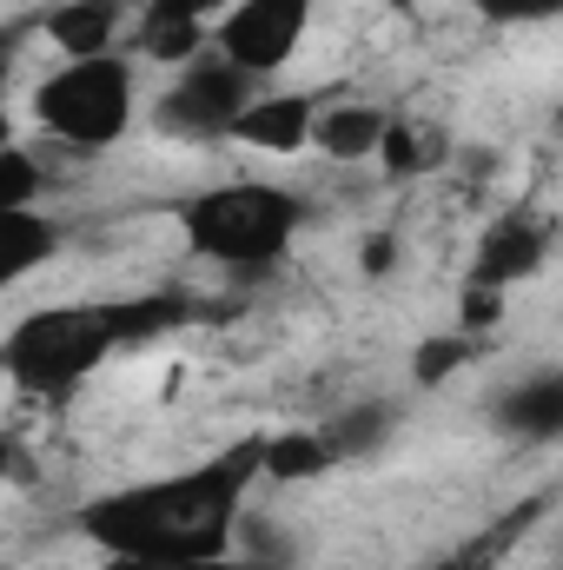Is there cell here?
<instances>
[{
	"instance_id": "cell-8",
	"label": "cell",
	"mask_w": 563,
	"mask_h": 570,
	"mask_svg": "<svg viewBox=\"0 0 563 570\" xmlns=\"http://www.w3.org/2000/svg\"><path fill=\"white\" fill-rule=\"evenodd\" d=\"M312 120H318V100L312 94H253L226 140L253 146L266 159H292V153L312 146Z\"/></svg>"
},
{
	"instance_id": "cell-17",
	"label": "cell",
	"mask_w": 563,
	"mask_h": 570,
	"mask_svg": "<svg viewBox=\"0 0 563 570\" xmlns=\"http://www.w3.org/2000/svg\"><path fill=\"white\" fill-rule=\"evenodd\" d=\"M431 153H437V146L424 140V127H412V120H392V127H385V140H378V153H372V159H385L392 173H418V166L431 159Z\"/></svg>"
},
{
	"instance_id": "cell-10",
	"label": "cell",
	"mask_w": 563,
	"mask_h": 570,
	"mask_svg": "<svg viewBox=\"0 0 563 570\" xmlns=\"http://www.w3.org/2000/svg\"><path fill=\"white\" fill-rule=\"evenodd\" d=\"M385 127H392V114H385V107H372V100H318L312 146H318L325 159L352 166V159H372V153H378Z\"/></svg>"
},
{
	"instance_id": "cell-2",
	"label": "cell",
	"mask_w": 563,
	"mask_h": 570,
	"mask_svg": "<svg viewBox=\"0 0 563 570\" xmlns=\"http://www.w3.org/2000/svg\"><path fill=\"white\" fill-rule=\"evenodd\" d=\"M192 312L166 292L146 298H93V305H40L27 318L7 325L0 338V379L27 399H60L80 379H93L113 352L152 345L172 325H186Z\"/></svg>"
},
{
	"instance_id": "cell-3",
	"label": "cell",
	"mask_w": 563,
	"mask_h": 570,
	"mask_svg": "<svg viewBox=\"0 0 563 570\" xmlns=\"http://www.w3.org/2000/svg\"><path fill=\"white\" fill-rule=\"evenodd\" d=\"M305 226V199L273 179H226L192 199H179V233L186 246L219 266V273H266L292 253Z\"/></svg>"
},
{
	"instance_id": "cell-4",
	"label": "cell",
	"mask_w": 563,
	"mask_h": 570,
	"mask_svg": "<svg viewBox=\"0 0 563 570\" xmlns=\"http://www.w3.org/2000/svg\"><path fill=\"white\" fill-rule=\"evenodd\" d=\"M33 127L53 146L73 153H107L134 127V60L127 53H93V60H60L33 87Z\"/></svg>"
},
{
	"instance_id": "cell-13",
	"label": "cell",
	"mask_w": 563,
	"mask_h": 570,
	"mask_svg": "<svg viewBox=\"0 0 563 570\" xmlns=\"http://www.w3.org/2000/svg\"><path fill=\"white\" fill-rule=\"evenodd\" d=\"M537 259H544V233L537 226H491L484 233V253H477V285L484 292H497V285H511V279H524V273H537Z\"/></svg>"
},
{
	"instance_id": "cell-19",
	"label": "cell",
	"mask_w": 563,
	"mask_h": 570,
	"mask_svg": "<svg viewBox=\"0 0 563 570\" xmlns=\"http://www.w3.org/2000/svg\"><path fill=\"white\" fill-rule=\"evenodd\" d=\"M464 352H471V345H464V338H451V332H444V338H424L418 358H412V379H418V385H437L444 372H457V365H464Z\"/></svg>"
},
{
	"instance_id": "cell-1",
	"label": "cell",
	"mask_w": 563,
	"mask_h": 570,
	"mask_svg": "<svg viewBox=\"0 0 563 570\" xmlns=\"http://www.w3.org/2000/svg\"><path fill=\"white\" fill-rule=\"evenodd\" d=\"M259 451H266V431L233 438L226 451H213L186 471H159L140 484L100 491L73 511V531L100 558H152V564L233 558L246 498L259 484Z\"/></svg>"
},
{
	"instance_id": "cell-7",
	"label": "cell",
	"mask_w": 563,
	"mask_h": 570,
	"mask_svg": "<svg viewBox=\"0 0 563 570\" xmlns=\"http://www.w3.org/2000/svg\"><path fill=\"white\" fill-rule=\"evenodd\" d=\"M226 13V0H140L134 7V53L152 67H186L192 53L213 47V20Z\"/></svg>"
},
{
	"instance_id": "cell-22",
	"label": "cell",
	"mask_w": 563,
	"mask_h": 570,
	"mask_svg": "<svg viewBox=\"0 0 563 570\" xmlns=\"http://www.w3.org/2000/svg\"><path fill=\"white\" fill-rule=\"evenodd\" d=\"M13 140V114H7V60H0V146Z\"/></svg>"
},
{
	"instance_id": "cell-5",
	"label": "cell",
	"mask_w": 563,
	"mask_h": 570,
	"mask_svg": "<svg viewBox=\"0 0 563 570\" xmlns=\"http://www.w3.org/2000/svg\"><path fill=\"white\" fill-rule=\"evenodd\" d=\"M253 94H259V80H246L233 60H219L206 47L186 67H172V87L152 100V134L186 140V146H213V140L233 134V120L246 114Z\"/></svg>"
},
{
	"instance_id": "cell-18",
	"label": "cell",
	"mask_w": 563,
	"mask_h": 570,
	"mask_svg": "<svg viewBox=\"0 0 563 570\" xmlns=\"http://www.w3.org/2000/svg\"><path fill=\"white\" fill-rule=\"evenodd\" d=\"M471 7L491 27H537V20H557L563 13V0H471Z\"/></svg>"
},
{
	"instance_id": "cell-9",
	"label": "cell",
	"mask_w": 563,
	"mask_h": 570,
	"mask_svg": "<svg viewBox=\"0 0 563 570\" xmlns=\"http://www.w3.org/2000/svg\"><path fill=\"white\" fill-rule=\"evenodd\" d=\"M127 20L134 0H60L40 13V33L60 47V60H93V53H120Z\"/></svg>"
},
{
	"instance_id": "cell-6",
	"label": "cell",
	"mask_w": 563,
	"mask_h": 570,
	"mask_svg": "<svg viewBox=\"0 0 563 570\" xmlns=\"http://www.w3.org/2000/svg\"><path fill=\"white\" fill-rule=\"evenodd\" d=\"M312 7L318 0H226V13L213 20V53L233 60L246 80H273L305 47Z\"/></svg>"
},
{
	"instance_id": "cell-14",
	"label": "cell",
	"mask_w": 563,
	"mask_h": 570,
	"mask_svg": "<svg viewBox=\"0 0 563 570\" xmlns=\"http://www.w3.org/2000/svg\"><path fill=\"white\" fill-rule=\"evenodd\" d=\"M338 458L318 431H273L266 451H259V478H279V484H298V478H325Z\"/></svg>"
},
{
	"instance_id": "cell-15",
	"label": "cell",
	"mask_w": 563,
	"mask_h": 570,
	"mask_svg": "<svg viewBox=\"0 0 563 570\" xmlns=\"http://www.w3.org/2000/svg\"><path fill=\"white\" fill-rule=\"evenodd\" d=\"M385 431H392V405H358V412L318 425V438L332 444V458H365V451L385 444Z\"/></svg>"
},
{
	"instance_id": "cell-21",
	"label": "cell",
	"mask_w": 563,
	"mask_h": 570,
	"mask_svg": "<svg viewBox=\"0 0 563 570\" xmlns=\"http://www.w3.org/2000/svg\"><path fill=\"white\" fill-rule=\"evenodd\" d=\"M424 570H497V558L491 551H451V558H437V564H424Z\"/></svg>"
},
{
	"instance_id": "cell-11",
	"label": "cell",
	"mask_w": 563,
	"mask_h": 570,
	"mask_svg": "<svg viewBox=\"0 0 563 570\" xmlns=\"http://www.w3.org/2000/svg\"><path fill=\"white\" fill-rule=\"evenodd\" d=\"M53 253H60V226L40 206H0V292L40 273Z\"/></svg>"
},
{
	"instance_id": "cell-20",
	"label": "cell",
	"mask_w": 563,
	"mask_h": 570,
	"mask_svg": "<svg viewBox=\"0 0 563 570\" xmlns=\"http://www.w3.org/2000/svg\"><path fill=\"white\" fill-rule=\"evenodd\" d=\"M93 570H253L239 558H199V564H152V558H100Z\"/></svg>"
},
{
	"instance_id": "cell-12",
	"label": "cell",
	"mask_w": 563,
	"mask_h": 570,
	"mask_svg": "<svg viewBox=\"0 0 563 570\" xmlns=\"http://www.w3.org/2000/svg\"><path fill=\"white\" fill-rule=\"evenodd\" d=\"M497 431L504 438H524V444H551L563 431V379L557 372H537V379H524V385H511L504 399H497Z\"/></svg>"
},
{
	"instance_id": "cell-16",
	"label": "cell",
	"mask_w": 563,
	"mask_h": 570,
	"mask_svg": "<svg viewBox=\"0 0 563 570\" xmlns=\"http://www.w3.org/2000/svg\"><path fill=\"white\" fill-rule=\"evenodd\" d=\"M40 193H47V173H40V159L27 153V146H0V206H40Z\"/></svg>"
},
{
	"instance_id": "cell-23",
	"label": "cell",
	"mask_w": 563,
	"mask_h": 570,
	"mask_svg": "<svg viewBox=\"0 0 563 570\" xmlns=\"http://www.w3.org/2000/svg\"><path fill=\"white\" fill-rule=\"evenodd\" d=\"M7 478H13V438L0 431V491H7Z\"/></svg>"
}]
</instances>
